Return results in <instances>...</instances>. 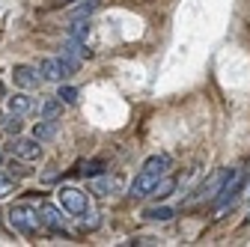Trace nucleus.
I'll return each mask as SVG.
<instances>
[{
	"instance_id": "1",
	"label": "nucleus",
	"mask_w": 250,
	"mask_h": 247,
	"mask_svg": "<svg viewBox=\"0 0 250 247\" xmlns=\"http://www.w3.org/2000/svg\"><path fill=\"white\" fill-rule=\"evenodd\" d=\"M9 224L18 229V232H36L42 226V218H39V208L33 206H12L9 208Z\"/></svg>"
},
{
	"instance_id": "2",
	"label": "nucleus",
	"mask_w": 250,
	"mask_h": 247,
	"mask_svg": "<svg viewBox=\"0 0 250 247\" xmlns=\"http://www.w3.org/2000/svg\"><path fill=\"white\" fill-rule=\"evenodd\" d=\"M241 188H244V170H229L227 173V179H224V185H221V191H217V208H227V206H232L235 203V197L241 194Z\"/></svg>"
},
{
	"instance_id": "3",
	"label": "nucleus",
	"mask_w": 250,
	"mask_h": 247,
	"mask_svg": "<svg viewBox=\"0 0 250 247\" xmlns=\"http://www.w3.org/2000/svg\"><path fill=\"white\" fill-rule=\"evenodd\" d=\"M9 149H12V155L21 158V161H39L42 158V143L36 137H18L15 134V140H12Z\"/></svg>"
},
{
	"instance_id": "4",
	"label": "nucleus",
	"mask_w": 250,
	"mask_h": 247,
	"mask_svg": "<svg viewBox=\"0 0 250 247\" xmlns=\"http://www.w3.org/2000/svg\"><path fill=\"white\" fill-rule=\"evenodd\" d=\"M158 173H149V170H140L137 176H134V182H131V188H128V197H134V200H143V197H149L152 194V188L158 185Z\"/></svg>"
},
{
	"instance_id": "5",
	"label": "nucleus",
	"mask_w": 250,
	"mask_h": 247,
	"mask_svg": "<svg viewBox=\"0 0 250 247\" xmlns=\"http://www.w3.org/2000/svg\"><path fill=\"white\" fill-rule=\"evenodd\" d=\"M60 206L72 214H83L86 211V194L78 191V188H62L60 191Z\"/></svg>"
},
{
	"instance_id": "6",
	"label": "nucleus",
	"mask_w": 250,
	"mask_h": 247,
	"mask_svg": "<svg viewBox=\"0 0 250 247\" xmlns=\"http://www.w3.org/2000/svg\"><path fill=\"white\" fill-rule=\"evenodd\" d=\"M12 78H15V83L24 86V89H36V86L45 81L42 72L33 69V66H15V69H12Z\"/></svg>"
},
{
	"instance_id": "7",
	"label": "nucleus",
	"mask_w": 250,
	"mask_h": 247,
	"mask_svg": "<svg viewBox=\"0 0 250 247\" xmlns=\"http://www.w3.org/2000/svg\"><path fill=\"white\" fill-rule=\"evenodd\" d=\"M39 218H42V224H48L51 229H62V226H66L62 211H60L57 206H51V203H42V206H39Z\"/></svg>"
},
{
	"instance_id": "8",
	"label": "nucleus",
	"mask_w": 250,
	"mask_h": 247,
	"mask_svg": "<svg viewBox=\"0 0 250 247\" xmlns=\"http://www.w3.org/2000/svg\"><path fill=\"white\" fill-rule=\"evenodd\" d=\"M227 173H229V170H217V173L203 185V188L197 191V200H214L217 191H221V185H224V179H227Z\"/></svg>"
},
{
	"instance_id": "9",
	"label": "nucleus",
	"mask_w": 250,
	"mask_h": 247,
	"mask_svg": "<svg viewBox=\"0 0 250 247\" xmlns=\"http://www.w3.org/2000/svg\"><path fill=\"white\" fill-rule=\"evenodd\" d=\"M39 72H42V78H45V81H62V78H66V69H62L60 57H48V60H42Z\"/></svg>"
},
{
	"instance_id": "10",
	"label": "nucleus",
	"mask_w": 250,
	"mask_h": 247,
	"mask_svg": "<svg viewBox=\"0 0 250 247\" xmlns=\"http://www.w3.org/2000/svg\"><path fill=\"white\" fill-rule=\"evenodd\" d=\"M57 128H60V122H57V119H42V122H36V131H33V137H36L39 143H45V140L57 137Z\"/></svg>"
},
{
	"instance_id": "11",
	"label": "nucleus",
	"mask_w": 250,
	"mask_h": 247,
	"mask_svg": "<svg viewBox=\"0 0 250 247\" xmlns=\"http://www.w3.org/2000/svg\"><path fill=\"white\" fill-rule=\"evenodd\" d=\"M6 107H9V113H18V116H24V113H30V110H36V104L30 102L27 96H12V99H6Z\"/></svg>"
},
{
	"instance_id": "12",
	"label": "nucleus",
	"mask_w": 250,
	"mask_h": 247,
	"mask_svg": "<svg viewBox=\"0 0 250 247\" xmlns=\"http://www.w3.org/2000/svg\"><path fill=\"white\" fill-rule=\"evenodd\" d=\"M143 170H149V173H158V176H167V170H170V155H152L146 164H143Z\"/></svg>"
},
{
	"instance_id": "13",
	"label": "nucleus",
	"mask_w": 250,
	"mask_h": 247,
	"mask_svg": "<svg viewBox=\"0 0 250 247\" xmlns=\"http://www.w3.org/2000/svg\"><path fill=\"white\" fill-rule=\"evenodd\" d=\"M176 191V179H158V185H155V188H152V194L149 197H155V200H164V197H170Z\"/></svg>"
},
{
	"instance_id": "14",
	"label": "nucleus",
	"mask_w": 250,
	"mask_h": 247,
	"mask_svg": "<svg viewBox=\"0 0 250 247\" xmlns=\"http://www.w3.org/2000/svg\"><path fill=\"white\" fill-rule=\"evenodd\" d=\"M99 3H102V0H83L81 6L69 9V18H72V21H75V18H86L89 12H96V9H99Z\"/></svg>"
},
{
	"instance_id": "15",
	"label": "nucleus",
	"mask_w": 250,
	"mask_h": 247,
	"mask_svg": "<svg viewBox=\"0 0 250 247\" xmlns=\"http://www.w3.org/2000/svg\"><path fill=\"white\" fill-rule=\"evenodd\" d=\"M143 218H146V221H170V218H173V208L155 206V208H146V211H143Z\"/></svg>"
},
{
	"instance_id": "16",
	"label": "nucleus",
	"mask_w": 250,
	"mask_h": 247,
	"mask_svg": "<svg viewBox=\"0 0 250 247\" xmlns=\"http://www.w3.org/2000/svg\"><path fill=\"white\" fill-rule=\"evenodd\" d=\"M86 33H89V21H83V18H75V24L69 27V39H78V42H83V39H86Z\"/></svg>"
},
{
	"instance_id": "17",
	"label": "nucleus",
	"mask_w": 250,
	"mask_h": 247,
	"mask_svg": "<svg viewBox=\"0 0 250 247\" xmlns=\"http://www.w3.org/2000/svg\"><path fill=\"white\" fill-rule=\"evenodd\" d=\"M116 188H119V179H110V176L92 182V191H96V194H110V191H116Z\"/></svg>"
},
{
	"instance_id": "18",
	"label": "nucleus",
	"mask_w": 250,
	"mask_h": 247,
	"mask_svg": "<svg viewBox=\"0 0 250 247\" xmlns=\"http://www.w3.org/2000/svg\"><path fill=\"white\" fill-rule=\"evenodd\" d=\"M39 113H42L45 119H57V116L62 113V102H60V99H48V102L39 107Z\"/></svg>"
},
{
	"instance_id": "19",
	"label": "nucleus",
	"mask_w": 250,
	"mask_h": 247,
	"mask_svg": "<svg viewBox=\"0 0 250 247\" xmlns=\"http://www.w3.org/2000/svg\"><path fill=\"white\" fill-rule=\"evenodd\" d=\"M81 173L83 176H92V179H96V176H102L104 173V161H86V164H81Z\"/></svg>"
},
{
	"instance_id": "20",
	"label": "nucleus",
	"mask_w": 250,
	"mask_h": 247,
	"mask_svg": "<svg viewBox=\"0 0 250 247\" xmlns=\"http://www.w3.org/2000/svg\"><path fill=\"white\" fill-rule=\"evenodd\" d=\"M57 99H60L62 104H75V102H78V89H75V86H60V89H57Z\"/></svg>"
},
{
	"instance_id": "21",
	"label": "nucleus",
	"mask_w": 250,
	"mask_h": 247,
	"mask_svg": "<svg viewBox=\"0 0 250 247\" xmlns=\"http://www.w3.org/2000/svg\"><path fill=\"white\" fill-rule=\"evenodd\" d=\"M3 131H6V134H21V116H18V113H9V116L3 119Z\"/></svg>"
},
{
	"instance_id": "22",
	"label": "nucleus",
	"mask_w": 250,
	"mask_h": 247,
	"mask_svg": "<svg viewBox=\"0 0 250 247\" xmlns=\"http://www.w3.org/2000/svg\"><path fill=\"white\" fill-rule=\"evenodd\" d=\"M12 188H15V182H12L6 173H0V200H6V197L12 194Z\"/></svg>"
},
{
	"instance_id": "23",
	"label": "nucleus",
	"mask_w": 250,
	"mask_h": 247,
	"mask_svg": "<svg viewBox=\"0 0 250 247\" xmlns=\"http://www.w3.org/2000/svg\"><path fill=\"white\" fill-rule=\"evenodd\" d=\"M9 170H12L15 176H27V173H30V170H24V164H18V161H12V164H9Z\"/></svg>"
},
{
	"instance_id": "24",
	"label": "nucleus",
	"mask_w": 250,
	"mask_h": 247,
	"mask_svg": "<svg viewBox=\"0 0 250 247\" xmlns=\"http://www.w3.org/2000/svg\"><path fill=\"white\" fill-rule=\"evenodd\" d=\"M0 96H3V83H0Z\"/></svg>"
},
{
	"instance_id": "25",
	"label": "nucleus",
	"mask_w": 250,
	"mask_h": 247,
	"mask_svg": "<svg viewBox=\"0 0 250 247\" xmlns=\"http://www.w3.org/2000/svg\"><path fill=\"white\" fill-rule=\"evenodd\" d=\"M0 164H3V152H0Z\"/></svg>"
}]
</instances>
